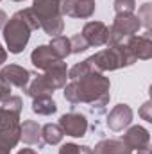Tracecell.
<instances>
[{
    "label": "cell",
    "mask_w": 152,
    "mask_h": 154,
    "mask_svg": "<svg viewBox=\"0 0 152 154\" xmlns=\"http://www.w3.org/2000/svg\"><path fill=\"white\" fill-rule=\"evenodd\" d=\"M109 88L111 82L102 72H90L65 84V99L70 104H88L91 113H104L109 104Z\"/></svg>",
    "instance_id": "obj_1"
},
{
    "label": "cell",
    "mask_w": 152,
    "mask_h": 154,
    "mask_svg": "<svg viewBox=\"0 0 152 154\" xmlns=\"http://www.w3.org/2000/svg\"><path fill=\"white\" fill-rule=\"evenodd\" d=\"M36 29H39V22L31 7L14 13L2 29L9 52L11 54H20L27 47L31 32L36 31Z\"/></svg>",
    "instance_id": "obj_2"
},
{
    "label": "cell",
    "mask_w": 152,
    "mask_h": 154,
    "mask_svg": "<svg viewBox=\"0 0 152 154\" xmlns=\"http://www.w3.org/2000/svg\"><path fill=\"white\" fill-rule=\"evenodd\" d=\"M66 79H68V66L65 61H61L56 66L45 70L41 75H32L31 82L27 84V88L23 91L31 99L39 97V95H52L54 90L65 88Z\"/></svg>",
    "instance_id": "obj_3"
},
{
    "label": "cell",
    "mask_w": 152,
    "mask_h": 154,
    "mask_svg": "<svg viewBox=\"0 0 152 154\" xmlns=\"http://www.w3.org/2000/svg\"><path fill=\"white\" fill-rule=\"evenodd\" d=\"M95 70L99 72H111V70H118L123 66H131L136 63L134 56L131 54V50L127 48L125 41L123 43H114V45H108V48L90 56Z\"/></svg>",
    "instance_id": "obj_4"
},
{
    "label": "cell",
    "mask_w": 152,
    "mask_h": 154,
    "mask_svg": "<svg viewBox=\"0 0 152 154\" xmlns=\"http://www.w3.org/2000/svg\"><path fill=\"white\" fill-rule=\"evenodd\" d=\"M34 5L31 7L39 22V27L48 34V36H59L63 32L65 22L59 7V0H32Z\"/></svg>",
    "instance_id": "obj_5"
},
{
    "label": "cell",
    "mask_w": 152,
    "mask_h": 154,
    "mask_svg": "<svg viewBox=\"0 0 152 154\" xmlns=\"http://www.w3.org/2000/svg\"><path fill=\"white\" fill-rule=\"evenodd\" d=\"M141 29V23L138 20V16L134 13H123V14H116L114 22L109 29V39L108 45L114 43H123L125 39L134 36L138 31Z\"/></svg>",
    "instance_id": "obj_6"
},
{
    "label": "cell",
    "mask_w": 152,
    "mask_h": 154,
    "mask_svg": "<svg viewBox=\"0 0 152 154\" xmlns=\"http://www.w3.org/2000/svg\"><path fill=\"white\" fill-rule=\"evenodd\" d=\"M61 14L86 20L95 13V0H61Z\"/></svg>",
    "instance_id": "obj_7"
},
{
    "label": "cell",
    "mask_w": 152,
    "mask_h": 154,
    "mask_svg": "<svg viewBox=\"0 0 152 154\" xmlns=\"http://www.w3.org/2000/svg\"><path fill=\"white\" fill-rule=\"evenodd\" d=\"M59 127L63 129V133L66 136L82 138V136H86V131H88V120L81 113L70 111L59 118Z\"/></svg>",
    "instance_id": "obj_8"
},
{
    "label": "cell",
    "mask_w": 152,
    "mask_h": 154,
    "mask_svg": "<svg viewBox=\"0 0 152 154\" xmlns=\"http://www.w3.org/2000/svg\"><path fill=\"white\" fill-rule=\"evenodd\" d=\"M0 79H2L4 82H7L11 88L14 86V88L25 90L27 84H29L31 79H32V74H31L27 68L20 66V65H7V66H4V68L0 70Z\"/></svg>",
    "instance_id": "obj_9"
},
{
    "label": "cell",
    "mask_w": 152,
    "mask_h": 154,
    "mask_svg": "<svg viewBox=\"0 0 152 154\" xmlns=\"http://www.w3.org/2000/svg\"><path fill=\"white\" fill-rule=\"evenodd\" d=\"M81 36L86 39V43L90 47H102L108 45L109 39V29L106 23L102 22H88L81 32Z\"/></svg>",
    "instance_id": "obj_10"
},
{
    "label": "cell",
    "mask_w": 152,
    "mask_h": 154,
    "mask_svg": "<svg viewBox=\"0 0 152 154\" xmlns=\"http://www.w3.org/2000/svg\"><path fill=\"white\" fill-rule=\"evenodd\" d=\"M120 140L131 151H149V145H150V134L141 125H132Z\"/></svg>",
    "instance_id": "obj_11"
},
{
    "label": "cell",
    "mask_w": 152,
    "mask_h": 154,
    "mask_svg": "<svg viewBox=\"0 0 152 154\" xmlns=\"http://www.w3.org/2000/svg\"><path fill=\"white\" fill-rule=\"evenodd\" d=\"M125 45L127 48L131 50V54L134 56V59H141V61H147L152 57V39L149 34L145 36H131L129 39H125Z\"/></svg>",
    "instance_id": "obj_12"
},
{
    "label": "cell",
    "mask_w": 152,
    "mask_h": 154,
    "mask_svg": "<svg viewBox=\"0 0 152 154\" xmlns=\"http://www.w3.org/2000/svg\"><path fill=\"white\" fill-rule=\"evenodd\" d=\"M31 61H32V65H34L38 70H43V72H45V70L56 66L57 63H61L63 59H59V57L52 52V48H50L48 45H39V47H36V48L32 50Z\"/></svg>",
    "instance_id": "obj_13"
},
{
    "label": "cell",
    "mask_w": 152,
    "mask_h": 154,
    "mask_svg": "<svg viewBox=\"0 0 152 154\" xmlns=\"http://www.w3.org/2000/svg\"><path fill=\"white\" fill-rule=\"evenodd\" d=\"M132 122V109L127 104H118L108 115V127L111 131H122Z\"/></svg>",
    "instance_id": "obj_14"
},
{
    "label": "cell",
    "mask_w": 152,
    "mask_h": 154,
    "mask_svg": "<svg viewBox=\"0 0 152 154\" xmlns=\"http://www.w3.org/2000/svg\"><path fill=\"white\" fill-rule=\"evenodd\" d=\"M20 131H22V136L20 140H23V143L27 145H43V140H41V125H39L36 120H25L22 125H20Z\"/></svg>",
    "instance_id": "obj_15"
},
{
    "label": "cell",
    "mask_w": 152,
    "mask_h": 154,
    "mask_svg": "<svg viewBox=\"0 0 152 154\" xmlns=\"http://www.w3.org/2000/svg\"><path fill=\"white\" fill-rule=\"evenodd\" d=\"M91 154H131V149L120 138H111V140L99 142Z\"/></svg>",
    "instance_id": "obj_16"
},
{
    "label": "cell",
    "mask_w": 152,
    "mask_h": 154,
    "mask_svg": "<svg viewBox=\"0 0 152 154\" xmlns=\"http://www.w3.org/2000/svg\"><path fill=\"white\" fill-rule=\"evenodd\" d=\"M32 111L38 115L48 116L57 111V104L54 102V99L50 95H39V97L32 99Z\"/></svg>",
    "instance_id": "obj_17"
},
{
    "label": "cell",
    "mask_w": 152,
    "mask_h": 154,
    "mask_svg": "<svg viewBox=\"0 0 152 154\" xmlns=\"http://www.w3.org/2000/svg\"><path fill=\"white\" fill-rule=\"evenodd\" d=\"M63 136H65V133L59 127V124H45L41 127V140L47 145H57V143H61Z\"/></svg>",
    "instance_id": "obj_18"
},
{
    "label": "cell",
    "mask_w": 152,
    "mask_h": 154,
    "mask_svg": "<svg viewBox=\"0 0 152 154\" xmlns=\"http://www.w3.org/2000/svg\"><path fill=\"white\" fill-rule=\"evenodd\" d=\"M48 47H50L52 52H54L59 59H63V61L72 54L70 38H66V36H54V38L50 39V45H48Z\"/></svg>",
    "instance_id": "obj_19"
},
{
    "label": "cell",
    "mask_w": 152,
    "mask_h": 154,
    "mask_svg": "<svg viewBox=\"0 0 152 154\" xmlns=\"http://www.w3.org/2000/svg\"><path fill=\"white\" fill-rule=\"evenodd\" d=\"M20 136H22L20 124L11 125V127H7V129L0 131V142H2L5 147H9V149H14V147H16V143L20 142Z\"/></svg>",
    "instance_id": "obj_20"
},
{
    "label": "cell",
    "mask_w": 152,
    "mask_h": 154,
    "mask_svg": "<svg viewBox=\"0 0 152 154\" xmlns=\"http://www.w3.org/2000/svg\"><path fill=\"white\" fill-rule=\"evenodd\" d=\"M18 120H20V113H14V111L7 109V108H4V106L0 108V131H4V129H7V127H11V125L20 124Z\"/></svg>",
    "instance_id": "obj_21"
},
{
    "label": "cell",
    "mask_w": 152,
    "mask_h": 154,
    "mask_svg": "<svg viewBox=\"0 0 152 154\" xmlns=\"http://www.w3.org/2000/svg\"><path fill=\"white\" fill-rule=\"evenodd\" d=\"M138 20H140V23H141V27H145V31L149 32L150 31V20H152V5L150 2H145L141 7H140V11H138Z\"/></svg>",
    "instance_id": "obj_22"
},
{
    "label": "cell",
    "mask_w": 152,
    "mask_h": 154,
    "mask_svg": "<svg viewBox=\"0 0 152 154\" xmlns=\"http://www.w3.org/2000/svg\"><path fill=\"white\" fill-rule=\"evenodd\" d=\"M59 154H91L88 145H77V143H65L61 145Z\"/></svg>",
    "instance_id": "obj_23"
},
{
    "label": "cell",
    "mask_w": 152,
    "mask_h": 154,
    "mask_svg": "<svg viewBox=\"0 0 152 154\" xmlns=\"http://www.w3.org/2000/svg\"><path fill=\"white\" fill-rule=\"evenodd\" d=\"M114 13L123 14V13H132L136 7V0H113Z\"/></svg>",
    "instance_id": "obj_24"
},
{
    "label": "cell",
    "mask_w": 152,
    "mask_h": 154,
    "mask_svg": "<svg viewBox=\"0 0 152 154\" xmlns=\"http://www.w3.org/2000/svg\"><path fill=\"white\" fill-rule=\"evenodd\" d=\"M70 47H72V54H81V52H84V50L90 48V45L86 43V39L81 36V32L74 34L70 38Z\"/></svg>",
    "instance_id": "obj_25"
},
{
    "label": "cell",
    "mask_w": 152,
    "mask_h": 154,
    "mask_svg": "<svg viewBox=\"0 0 152 154\" xmlns=\"http://www.w3.org/2000/svg\"><path fill=\"white\" fill-rule=\"evenodd\" d=\"M2 106L4 108H7V109H11V111H14V113H22V99L20 97H16V95H11L7 100H4L2 102Z\"/></svg>",
    "instance_id": "obj_26"
},
{
    "label": "cell",
    "mask_w": 152,
    "mask_h": 154,
    "mask_svg": "<svg viewBox=\"0 0 152 154\" xmlns=\"http://www.w3.org/2000/svg\"><path fill=\"white\" fill-rule=\"evenodd\" d=\"M9 97H11V86H9L7 82H4V81L0 79V102L7 100Z\"/></svg>",
    "instance_id": "obj_27"
},
{
    "label": "cell",
    "mask_w": 152,
    "mask_h": 154,
    "mask_svg": "<svg viewBox=\"0 0 152 154\" xmlns=\"http://www.w3.org/2000/svg\"><path fill=\"white\" fill-rule=\"evenodd\" d=\"M150 102L147 100L143 106H141V109H140V116L143 118V120H147V122H152V115H150Z\"/></svg>",
    "instance_id": "obj_28"
},
{
    "label": "cell",
    "mask_w": 152,
    "mask_h": 154,
    "mask_svg": "<svg viewBox=\"0 0 152 154\" xmlns=\"http://www.w3.org/2000/svg\"><path fill=\"white\" fill-rule=\"evenodd\" d=\"M7 20H9V18H7V14H5V13H4V11L0 9V31L4 29V25L7 23Z\"/></svg>",
    "instance_id": "obj_29"
},
{
    "label": "cell",
    "mask_w": 152,
    "mask_h": 154,
    "mask_svg": "<svg viewBox=\"0 0 152 154\" xmlns=\"http://www.w3.org/2000/svg\"><path fill=\"white\" fill-rule=\"evenodd\" d=\"M5 59H7V52H5V50H4V47L0 45V66L5 63Z\"/></svg>",
    "instance_id": "obj_30"
},
{
    "label": "cell",
    "mask_w": 152,
    "mask_h": 154,
    "mask_svg": "<svg viewBox=\"0 0 152 154\" xmlns=\"http://www.w3.org/2000/svg\"><path fill=\"white\" fill-rule=\"evenodd\" d=\"M9 152H11V149H9V147H5V145L0 142V154H9Z\"/></svg>",
    "instance_id": "obj_31"
},
{
    "label": "cell",
    "mask_w": 152,
    "mask_h": 154,
    "mask_svg": "<svg viewBox=\"0 0 152 154\" xmlns=\"http://www.w3.org/2000/svg\"><path fill=\"white\" fill-rule=\"evenodd\" d=\"M18 154H38L34 149H22V151H18Z\"/></svg>",
    "instance_id": "obj_32"
},
{
    "label": "cell",
    "mask_w": 152,
    "mask_h": 154,
    "mask_svg": "<svg viewBox=\"0 0 152 154\" xmlns=\"http://www.w3.org/2000/svg\"><path fill=\"white\" fill-rule=\"evenodd\" d=\"M136 154H150V152H149V151H138Z\"/></svg>",
    "instance_id": "obj_33"
},
{
    "label": "cell",
    "mask_w": 152,
    "mask_h": 154,
    "mask_svg": "<svg viewBox=\"0 0 152 154\" xmlns=\"http://www.w3.org/2000/svg\"><path fill=\"white\" fill-rule=\"evenodd\" d=\"M13 2H23V0H13Z\"/></svg>",
    "instance_id": "obj_34"
},
{
    "label": "cell",
    "mask_w": 152,
    "mask_h": 154,
    "mask_svg": "<svg viewBox=\"0 0 152 154\" xmlns=\"http://www.w3.org/2000/svg\"><path fill=\"white\" fill-rule=\"evenodd\" d=\"M59 2H61V0H59Z\"/></svg>",
    "instance_id": "obj_35"
}]
</instances>
